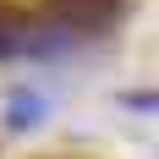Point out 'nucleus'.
<instances>
[{
	"mask_svg": "<svg viewBox=\"0 0 159 159\" xmlns=\"http://www.w3.org/2000/svg\"><path fill=\"white\" fill-rule=\"evenodd\" d=\"M115 11V0H61V22L66 28H99Z\"/></svg>",
	"mask_w": 159,
	"mask_h": 159,
	"instance_id": "nucleus-1",
	"label": "nucleus"
},
{
	"mask_svg": "<svg viewBox=\"0 0 159 159\" xmlns=\"http://www.w3.org/2000/svg\"><path fill=\"white\" fill-rule=\"evenodd\" d=\"M44 99H11V126H39Z\"/></svg>",
	"mask_w": 159,
	"mask_h": 159,
	"instance_id": "nucleus-2",
	"label": "nucleus"
},
{
	"mask_svg": "<svg viewBox=\"0 0 159 159\" xmlns=\"http://www.w3.org/2000/svg\"><path fill=\"white\" fill-rule=\"evenodd\" d=\"M6 55H16V28L0 22V61H6Z\"/></svg>",
	"mask_w": 159,
	"mask_h": 159,
	"instance_id": "nucleus-3",
	"label": "nucleus"
}]
</instances>
